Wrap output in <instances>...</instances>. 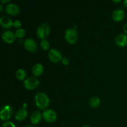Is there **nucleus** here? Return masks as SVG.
I'll return each mask as SVG.
<instances>
[{"mask_svg":"<svg viewBox=\"0 0 127 127\" xmlns=\"http://www.w3.org/2000/svg\"><path fill=\"white\" fill-rule=\"evenodd\" d=\"M41 118H42L41 113L39 111H35L32 114L30 119L32 124H37L40 122Z\"/></svg>","mask_w":127,"mask_h":127,"instance_id":"dca6fc26","label":"nucleus"},{"mask_svg":"<svg viewBox=\"0 0 127 127\" xmlns=\"http://www.w3.org/2000/svg\"><path fill=\"white\" fill-rule=\"evenodd\" d=\"M125 17V12L122 9H117L112 13V19L115 21L119 22Z\"/></svg>","mask_w":127,"mask_h":127,"instance_id":"ddd939ff","label":"nucleus"},{"mask_svg":"<svg viewBox=\"0 0 127 127\" xmlns=\"http://www.w3.org/2000/svg\"><path fill=\"white\" fill-rule=\"evenodd\" d=\"M115 42L117 45L119 47H125L127 45V35L124 33L118 35L115 38Z\"/></svg>","mask_w":127,"mask_h":127,"instance_id":"9b49d317","label":"nucleus"},{"mask_svg":"<svg viewBox=\"0 0 127 127\" xmlns=\"http://www.w3.org/2000/svg\"><path fill=\"white\" fill-rule=\"evenodd\" d=\"M112 1L114 2H121V1H120V0H119V1H115V0H113Z\"/></svg>","mask_w":127,"mask_h":127,"instance_id":"bb28decb","label":"nucleus"},{"mask_svg":"<svg viewBox=\"0 0 127 127\" xmlns=\"http://www.w3.org/2000/svg\"><path fill=\"white\" fill-rule=\"evenodd\" d=\"M62 62L63 64H64V65H68L69 63V61L67 58H63V59H62Z\"/></svg>","mask_w":127,"mask_h":127,"instance_id":"5701e85b","label":"nucleus"},{"mask_svg":"<svg viewBox=\"0 0 127 127\" xmlns=\"http://www.w3.org/2000/svg\"><path fill=\"white\" fill-rule=\"evenodd\" d=\"M12 115V109L11 106L7 105L1 109L0 113V118L2 120H7Z\"/></svg>","mask_w":127,"mask_h":127,"instance_id":"39448f33","label":"nucleus"},{"mask_svg":"<svg viewBox=\"0 0 127 127\" xmlns=\"http://www.w3.org/2000/svg\"><path fill=\"white\" fill-rule=\"evenodd\" d=\"M28 113L26 111V108H22L19 109L15 115V119L18 121H22L27 117Z\"/></svg>","mask_w":127,"mask_h":127,"instance_id":"4468645a","label":"nucleus"},{"mask_svg":"<svg viewBox=\"0 0 127 127\" xmlns=\"http://www.w3.org/2000/svg\"><path fill=\"white\" fill-rule=\"evenodd\" d=\"M9 0H7V1H4V0H1V2H3V3H6V2H9Z\"/></svg>","mask_w":127,"mask_h":127,"instance_id":"a878e982","label":"nucleus"},{"mask_svg":"<svg viewBox=\"0 0 127 127\" xmlns=\"http://www.w3.org/2000/svg\"><path fill=\"white\" fill-rule=\"evenodd\" d=\"M123 29H124V32H125L126 34H127V23L125 24L124 25V27H123Z\"/></svg>","mask_w":127,"mask_h":127,"instance_id":"b1692460","label":"nucleus"},{"mask_svg":"<svg viewBox=\"0 0 127 127\" xmlns=\"http://www.w3.org/2000/svg\"><path fill=\"white\" fill-rule=\"evenodd\" d=\"M16 75L17 79H19V80L21 81H22L23 79H25V78H26V73L23 69H19L18 70L16 71Z\"/></svg>","mask_w":127,"mask_h":127,"instance_id":"a211bd4d","label":"nucleus"},{"mask_svg":"<svg viewBox=\"0 0 127 127\" xmlns=\"http://www.w3.org/2000/svg\"><path fill=\"white\" fill-rule=\"evenodd\" d=\"M24 47L27 51L31 52H35L37 50V44L32 38H27L24 42Z\"/></svg>","mask_w":127,"mask_h":127,"instance_id":"6e6552de","label":"nucleus"},{"mask_svg":"<svg viewBox=\"0 0 127 127\" xmlns=\"http://www.w3.org/2000/svg\"><path fill=\"white\" fill-rule=\"evenodd\" d=\"M124 6H125V7H126L127 8V0H125V1H124Z\"/></svg>","mask_w":127,"mask_h":127,"instance_id":"393cba45","label":"nucleus"},{"mask_svg":"<svg viewBox=\"0 0 127 127\" xmlns=\"http://www.w3.org/2000/svg\"><path fill=\"white\" fill-rule=\"evenodd\" d=\"M16 35L13 32L9 31H5L2 33V38L5 42L7 43H11L16 40Z\"/></svg>","mask_w":127,"mask_h":127,"instance_id":"9d476101","label":"nucleus"},{"mask_svg":"<svg viewBox=\"0 0 127 127\" xmlns=\"http://www.w3.org/2000/svg\"><path fill=\"white\" fill-rule=\"evenodd\" d=\"M2 127H16V125L11 122H7L3 124Z\"/></svg>","mask_w":127,"mask_h":127,"instance_id":"412c9836","label":"nucleus"},{"mask_svg":"<svg viewBox=\"0 0 127 127\" xmlns=\"http://www.w3.org/2000/svg\"><path fill=\"white\" fill-rule=\"evenodd\" d=\"M15 35L18 38H22L25 36L26 35V31L25 30H24L23 29H19L17 31H16V33H15Z\"/></svg>","mask_w":127,"mask_h":127,"instance_id":"6ab92c4d","label":"nucleus"},{"mask_svg":"<svg viewBox=\"0 0 127 127\" xmlns=\"http://www.w3.org/2000/svg\"><path fill=\"white\" fill-rule=\"evenodd\" d=\"M39 84V81L34 77H30L26 79L24 82V87L28 90H33L35 89Z\"/></svg>","mask_w":127,"mask_h":127,"instance_id":"20e7f679","label":"nucleus"},{"mask_svg":"<svg viewBox=\"0 0 127 127\" xmlns=\"http://www.w3.org/2000/svg\"><path fill=\"white\" fill-rule=\"evenodd\" d=\"M43 117L47 122L52 123L54 122L57 119V114L53 110L48 109L43 113Z\"/></svg>","mask_w":127,"mask_h":127,"instance_id":"0eeeda50","label":"nucleus"},{"mask_svg":"<svg viewBox=\"0 0 127 127\" xmlns=\"http://www.w3.org/2000/svg\"><path fill=\"white\" fill-rule=\"evenodd\" d=\"M0 24L1 26L5 29H9L13 26L12 20L7 16H2L0 18Z\"/></svg>","mask_w":127,"mask_h":127,"instance_id":"f8f14e48","label":"nucleus"},{"mask_svg":"<svg viewBox=\"0 0 127 127\" xmlns=\"http://www.w3.org/2000/svg\"><path fill=\"white\" fill-rule=\"evenodd\" d=\"M89 103V105H90L92 107L97 108L99 105H100V99L96 96L93 97H91L90 99Z\"/></svg>","mask_w":127,"mask_h":127,"instance_id":"f3484780","label":"nucleus"},{"mask_svg":"<svg viewBox=\"0 0 127 127\" xmlns=\"http://www.w3.org/2000/svg\"><path fill=\"white\" fill-rule=\"evenodd\" d=\"M43 66L40 63H37L32 68V73L35 76H39L43 73Z\"/></svg>","mask_w":127,"mask_h":127,"instance_id":"2eb2a0df","label":"nucleus"},{"mask_svg":"<svg viewBox=\"0 0 127 127\" xmlns=\"http://www.w3.org/2000/svg\"><path fill=\"white\" fill-rule=\"evenodd\" d=\"M48 58L53 63H58L62 60V56L60 52L56 49H52L48 52Z\"/></svg>","mask_w":127,"mask_h":127,"instance_id":"423d86ee","label":"nucleus"},{"mask_svg":"<svg viewBox=\"0 0 127 127\" xmlns=\"http://www.w3.org/2000/svg\"><path fill=\"white\" fill-rule=\"evenodd\" d=\"M34 127L31 126V125H27V126H26V127Z\"/></svg>","mask_w":127,"mask_h":127,"instance_id":"c756f323","label":"nucleus"},{"mask_svg":"<svg viewBox=\"0 0 127 127\" xmlns=\"http://www.w3.org/2000/svg\"><path fill=\"white\" fill-rule=\"evenodd\" d=\"M2 5H0V11H2Z\"/></svg>","mask_w":127,"mask_h":127,"instance_id":"cd10ccee","label":"nucleus"},{"mask_svg":"<svg viewBox=\"0 0 127 127\" xmlns=\"http://www.w3.org/2000/svg\"><path fill=\"white\" fill-rule=\"evenodd\" d=\"M64 37L68 43L74 44L78 40V33L74 29H68L66 30Z\"/></svg>","mask_w":127,"mask_h":127,"instance_id":"f03ea898","label":"nucleus"},{"mask_svg":"<svg viewBox=\"0 0 127 127\" xmlns=\"http://www.w3.org/2000/svg\"><path fill=\"white\" fill-rule=\"evenodd\" d=\"M40 46L42 47V49H43L44 50H47L48 48H50V45L49 43H48V41L45 39L42 40L40 42Z\"/></svg>","mask_w":127,"mask_h":127,"instance_id":"aec40b11","label":"nucleus"},{"mask_svg":"<svg viewBox=\"0 0 127 127\" xmlns=\"http://www.w3.org/2000/svg\"><path fill=\"white\" fill-rule=\"evenodd\" d=\"M91 127L88 126V125H84V126H83V127Z\"/></svg>","mask_w":127,"mask_h":127,"instance_id":"c85d7f7f","label":"nucleus"},{"mask_svg":"<svg viewBox=\"0 0 127 127\" xmlns=\"http://www.w3.org/2000/svg\"><path fill=\"white\" fill-rule=\"evenodd\" d=\"M35 104L38 108L42 110H44L49 104L50 100L48 96L43 93H38L35 96Z\"/></svg>","mask_w":127,"mask_h":127,"instance_id":"f257e3e1","label":"nucleus"},{"mask_svg":"<svg viewBox=\"0 0 127 127\" xmlns=\"http://www.w3.org/2000/svg\"><path fill=\"white\" fill-rule=\"evenodd\" d=\"M6 11L7 14L12 16H16L20 12L19 7L15 4H8L6 7Z\"/></svg>","mask_w":127,"mask_h":127,"instance_id":"1a4fd4ad","label":"nucleus"},{"mask_svg":"<svg viewBox=\"0 0 127 127\" xmlns=\"http://www.w3.org/2000/svg\"><path fill=\"white\" fill-rule=\"evenodd\" d=\"M21 24H21V22L20 21H18V20L15 21L14 22H13V26L16 27V28H19V27H21Z\"/></svg>","mask_w":127,"mask_h":127,"instance_id":"4be33fe9","label":"nucleus"},{"mask_svg":"<svg viewBox=\"0 0 127 127\" xmlns=\"http://www.w3.org/2000/svg\"><path fill=\"white\" fill-rule=\"evenodd\" d=\"M50 31V26L47 24L43 23L41 25H40L39 27L37 29V36L40 39H45V38L47 37L48 35L49 34Z\"/></svg>","mask_w":127,"mask_h":127,"instance_id":"7ed1b4c3","label":"nucleus"}]
</instances>
